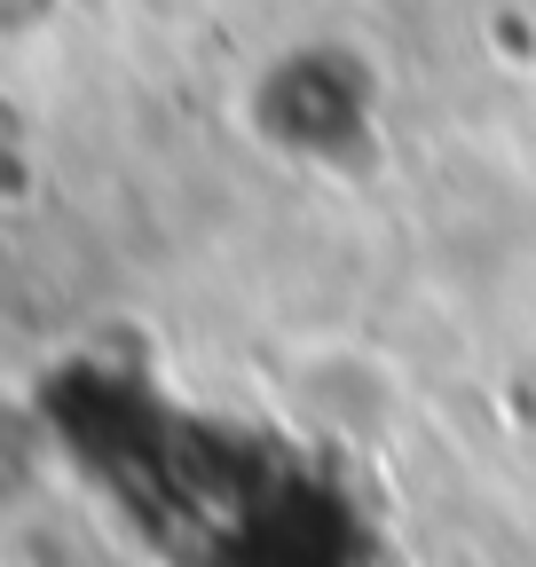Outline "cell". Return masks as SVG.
Returning <instances> with one entry per match:
<instances>
[{"label":"cell","instance_id":"cell-1","mask_svg":"<svg viewBox=\"0 0 536 567\" xmlns=\"http://www.w3.org/2000/svg\"><path fill=\"white\" fill-rule=\"evenodd\" d=\"M260 126L277 151H300V158H331V151H355L371 134V80L363 63L331 55V48H308V55H285L260 87Z\"/></svg>","mask_w":536,"mask_h":567}]
</instances>
